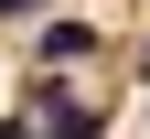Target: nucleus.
Segmentation results:
<instances>
[{
    "instance_id": "3",
    "label": "nucleus",
    "mask_w": 150,
    "mask_h": 139,
    "mask_svg": "<svg viewBox=\"0 0 150 139\" xmlns=\"http://www.w3.org/2000/svg\"><path fill=\"white\" fill-rule=\"evenodd\" d=\"M22 11H32V0H0V22H22Z\"/></svg>"
},
{
    "instance_id": "2",
    "label": "nucleus",
    "mask_w": 150,
    "mask_h": 139,
    "mask_svg": "<svg viewBox=\"0 0 150 139\" xmlns=\"http://www.w3.org/2000/svg\"><path fill=\"white\" fill-rule=\"evenodd\" d=\"M43 139H107V118L75 107V96H43Z\"/></svg>"
},
{
    "instance_id": "1",
    "label": "nucleus",
    "mask_w": 150,
    "mask_h": 139,
    "mask_svg": "<svg viewBox=\"0 0 150 139\" xmlns=\"http://www.w3.org/2000/svg\"><path fill=\"white\" fill-rule=\"evenodd\" d=\"M86 54H97V22H43V32H32V64H86Z\"/></svg>"
}]
</instances>
